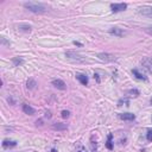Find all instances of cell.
<instances>
[{
  "label": "cell",
  "mask_w": 152,
  "mask_h": 152,
  "mask_svg": "<svg viewBox=\"0 0 152 152\" xmlns=\"http://www.w3.org/2000/svg\"><path fill=\"white\" fill-rule=\"evenodd\" d=\"M24 7L36 15H43L45 12H48V7L42 3H33V1L24 3Z\"/></svg>",
  "instance_id": "obj_1"
},
{
  "label": "cell",
  "mask_w": 152,
  "mask_h": 152,
  "mask_svg": "<svg viewBox=\"0 0 152 152\" xmlns=\"http://www.w3.org/2000/svg\"><path fill=\"white\" fill-rule=\"evenodd\" d=\"M66 57L69 58L70 61L73 62H77V63H82V62H86V58L82 57L80 54H76L74 51H67L66 53Z\"/></svg>",
  "instance_id": "obj_2"
},
{
  "label": "cell",
  "mask_w": 152,
  "mask_h": 152,
  "mask_svg": "<svg viewBox=\"0 0 152 152\" xmlns=\"http://www.w3.org/2000/svg\"><path fill=\"white\" fill-rule=\"evenodd\" d=\"M142 66L149 74H152V58L151 57H144L142 59Z\"/></svg>",
  "instance_id": "obj_3"
},
{
  "label": "cell",
  "mask_w": 152,
  "mask_h": 152,
  "mask_svg": "<svg viewBox=\"0 0 152 152\" xmlns=\"http://www.w3.org/2000/svg\"><path fill=\"white\" fill-rule=\"evenodd\" d=\"M97 58L104 61V62H114L117 61V57L112 55V54H107V53H101V54H97Z\"/></svg>",
  "instance_id": "obj_4"
},
{
  "label": "cell",
  "mask_w": 152,
  "mask_h": 152,
  "mask_svg": "<svg viewBox=\"0 0 152 152\" xmlns=\"http://www.w3.org/2000/svg\"><path fill=\"white\" fill-rule=\"evenodd\" d=\"M139 13L145 16V17L152 18V6H142V7H139Z\"/></svg>",
  "instance_id": "obj_5"
},
{
  "label": "cell",
  "mask_w": 152,
  "mask_h": 152,
  "mask_svg": "<svg viewBox=\"0 0 152 152\" xmlns=\"http://www.w3.org/2000/svg\"><path fill=\"white\" fill-rule=\"evenodd\" d=\"M108 32L111 35L117 36V37H124L125 35H127V32H126L124 29H120V28H111Z\"/></svg>",
  "instance_id": "obj_6"
},
{
  "label": "cell",
  "mask_w": 152,
  "mask_h": 152,
  "mask_svg": "<svg viewBox=\"0 0 152 152\" xmlns=\"http://www.w3.org/2000/svg\"><path fill=\"white\" fill-rule=\"evenodd\" d=\"M118 117H119V119L125 120V121H133L135 119V115L133 113H120Z\"/></svg>",
  "instance_id": "obj_7"
},
{
  "label": "cell",
  "mask_w": 152,
  "mask_h": 152,
  "mask_svg": "<svg viewBox=\"0 0 152 152\" xmlns=\"http://www.w3.org/2000/svg\"><path fill=\"white\" fill-rule=\"evenodd\" d=\"M111 8L114 13H117V12H121V11H125L127 8V5L126 4H112L111 5Z\"/></svg>",
  "instance_id": "obj_8"
},
{
  "label": "cell",
  "mask_w": 152,
  "mask_h": 152,
  "mask_svg": "<svg viewBox=\"0 0 152 152\" xmlns=\"http://www.w3.org/2000/svg\"><path fill=\"white\" fill-rule=\"evenodd\" d=\"M53 86H54L55 88H57V89H61V91H64L66 88H67L66 82L62 81V80H59V79L54 80V81H53Z\"/></svg>",
  "instance_id": "obj_9"
},
{
  "label": "cell",
  "mask_w": 152,
  "mask_h": 152,
  "mask_svg": "<svg viewBox=\"0 0 152 152\" xmlns=\"http://www.w3.org/2000/svg\"><path fill=\"white\" fill-rule=\"evenodd\" d=\"M16 146H17V142H15V140H8V139L3 140V147L4 149H11V147H16Z\"/></svg>",
  "instance_id": "obj_10"
},
{
  "label": "cell",
  "mask_w": 152,
  "mask_h": 152,
  "mask_svg": "<svg viewBox=\"0 0 152 152\" xmlns=\"http://www.w3.org/2000/svg\"><path fill=\"white\" fill-rule=\"evenodd\" d=\"M23 112H24L25 114H29V115H33V114L36 113V109L32 108L31 106L26 105V104H24V105H23Z\"/></svg>",
  "instance_id": "obj_11"
},
{
  "label": "cell",
  "mask_w": 152,
  "mask_h": 152,
  "mask_svg": "<svg viewBox=\"0 0 152 152\" xmlns=\"http://www.w3.org/2000/svg\"><path fill=\"white\" fill-rule=\"evenodd\" d=\"M132 73H133V75L135 76V77L138 79V80H142V81H147V77L145 75H143L140 71H139L138 69H133L132 70Z\"/></svg>",
  "instance_id": "obj_12"
},
{
  "label": "cell",
  "mask_w": 152,
  "mask_h": 152,
  "mask_svg": "<svg viewBox=\"0 0 152 152\" xmlns=\"http://www.w3.org/2000/svg\"><path fill=\"white\" fill-rule=\"evenodd\" d=\"M53 129L54 130H57V131H64L68 129V126L67 124H62V122H56L53 125Z\"/></svg>",
  "instance_id": "obj_13"
},
{
  "label": "cell",
  "mask_w": 152,
  "mask_h": 152,
  "mask_svg": "<svg viewBox=\"0 0 152 152\" xmlns=\"http://www.w3.org/2000/svg\"><path fill=\"white\" fill-rule=\"evenodd\" d=\"M76 79H77L83 86L88 84V77H87V75H84V74H77V75H76Z\"/></svg>",
  "instance_id": "obj_14"
},
{
  "label": "cell",
  "mask_w": 152,
  "mask_h": 152,
  "mask_svg": "<svg viewBox=\"0 0 152 152\" xmlns=\"http://www.w3.org/2000/svg\"><path fill=\"white\" fill-rule=\"evenodd\" d=\"M26 84H28V89H30V91L36 89V87H37V82H36L33 79H29Z\"/></svg>",
  "instance_id": "obj_15"
},
{
  "label": "cell",
  "mask_w": 152,
  "mask_h": 152,
  "mask_svg": "<svg viewBox=\"0 0 152 152\" xmlns=\"http://www.w3.org/2000/svg\"><path fill=\"white\" fill-rule=\"evenodd\" d=\"M18 29L20 31H24V32H30L31 31V26H30V25H24V24H20L19 26H18Z\"/></svg>",
  "instance_id": "obj_16"
},
{
  "label": "cell",
  "mask_w": 152,
  "mask_h": 152,
  "mask_svg": "<svg viewBox=\"0 0 152 152\" xmlns=\"http://www.w3.org/2000/svg\"><path fill=\"white\" fill-rule=\"evenodd\" d=\"M112 139H113V134H108V140H107V143H106V147H107L108 150H113Z\"/></svg>",
  "instance_id": "obj_17"
},
{
  "label": "cell",
  "mask_w": 152,
  "mask_h": 152,
  "mask_svg": "<svg viewBox=\"0 0 152 152\" xmlns=\"http://www.w3.org/2000/svg\"><path fill=\"white\" fill-rule=\"evenodd\" d=\"M122 104L126 105V106H129V104H130L129 99H126V97H125V99H124V97L120 99V100H119V102H118V106H122Z\"/></svg>",
  "instance_id": "obj_18"
},
{
  "label": "cell",
  "mask_w": 152,
  "mask_h": 152,
  "mask_svg": "<svg viewBox=\"0 0 152 152\" xmlns=\"http://www.w3.org/2000/svg\"><path fill=\"white\" fill-rule=\"evenodd\" d=\"M12 61H13L15 66H17V67H18V66H20V64H23V63H24V61H23L21 58H19V57H15Z\"/></svg>",
  "instance_id": "obj_19"
},
{
  "label": "cell",
  "mask_w": 152,
  "mask_h": 152,
  "mask_svg": "<svg viewBox=\"0 0 152 152\" xmlns=\"http://www.w3.org/2000/svg\"><path fill=\"white\" fill-rule=\"evenodd\" d=\"M62 118L63 119H67V118H69L70 117V112L69 111H62Z\"/></svg>",
  "instance_id": "obj_20"
},
{
  "label": "cell",
  "mask_w": 152,
  "mask_h": 152,
  "mask_svg": "<svg viewBox=\"0 0 152 152\" xmlns=\"http://www.w3.org/2000/svg\"><path fill=\"white\" fill-rule=\"evenodd\" d=\"M146 139L149 142H152V130H149L146 133Z\"/></svg>",
  "instance_id": "obj_21"
},
{
  "label": "cell",
  "mask_w": 152,
  "mask_h": 152,
  "mask_svg": "<svg viewBox=\"0 0 152 152\" xmlns=\"http://www.w3.org/2000/svg\"><path fill=\"white\" fill-rule=\"evenodd\" d=\"M129 94H132L133 96H138V95H139V91H137V89H131V91H129Z\"/></svg>",
  "instance_id": "obj_22"
},
{
  "label": "cell",
  "mask_w": 152,
  "mask_h": 152,
  "mask_svg": "<svg viewBox=\"0 0 152 152\" xmlns=\"http://www.w3.org/2000/svg\"><path fill=\"white\" fill-rule=\"evenodd\" d=\"M145 31H146L149 35H152V28H147V29H145Z\"/></svg>",
  "instance_id": "obj_23"
},
{
  "label": "cell",
  "mask_w": 152,
  "mask_h": 152,
  "mask_svg": "<svg viewBox=\"0 0 152 152\" xmlns=\"http://www.w3.org/2000/svg\"><path fill=\"white\" fill-rule=\"evenodd\" d=\"M74 44H75V45H77V46H82V44L79 43V42H74Z\"/></svg>",
  "instance_id": "obj_24"
},
{
  "label": "cell",
  "mask_w": 152,
  "mask_h": 152,
  "mask_svg": "<svg viewBox=\"0 0 152 152\" xmlns=\"http://www.w3.org/2000/svg\"><path fill=\"white\" fill-rule=\"evenodd\" d=\"M94 76H95V77H96V80H97V82H100V79H99V75H97V74H95Z\"/></svg>",
  "instance_id": "obj_25"
},
{
  "label": "cell",
  "mask_w": 152,
  "mask_h": 152,
  "mask_svg": "<svg viewBox=\"0 0 152 152\" xmlns=\"http://www.w3.org/2000/svg\"><path fill=\"white\" fill-rule=\"evenodd\" d=\"M80 152H87V151H84V149H83V147H82V149H81V151H80Z\"/></svg>",
  "instance_id": "obj_26"
},
{
  "label": "cell",
  "mask_w": 152,
  "mask_h": 152,
  "mask_svg": "<svg viewBox=\"0 0 152 152\" xmlns=\"http://www.w3.org/2000/svg\"><path fill=\"white\" fill-rule=\"evenodd\" d=\"M150 102H151V105H152V97H151V100H150Z\"/></svg>",
  "instance_id": "obj_27"
}]
</instances>
